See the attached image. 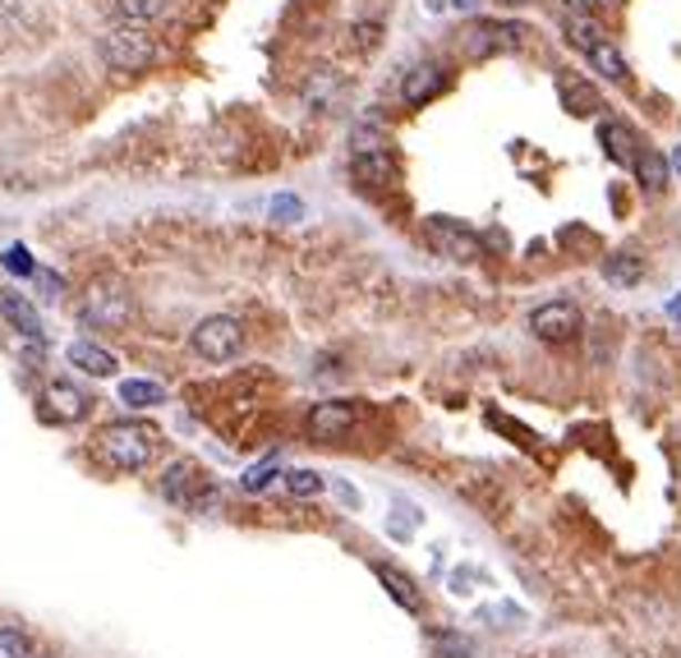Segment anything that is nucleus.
<instances>
[{
    "label": "nucleus",
    "instance_id": "nucleus-1",
    "mask_svg": "<svg viewBox=\"0 0 681 658\" xmlns=\"http://www.w3.org/2000/svg\"><path fill=\"white\" fill-rule=\"evenodd\" d=\"M162 452V428L148 424V419H115L98 433V456L111 469H125V475H139L157 460Z\"/></svg>",
    "mask_w": 681,
    "mask_h": 658
},
{
    "label": "nucleus",
    "instance_id": "nucleus-2",
    "mask_svg": "<svg viewBox=\"0 0 681 658\" xmlns=\"http://www.w3.org/2000/svg\"><path fill=\"white\" fill-rule=\"evenodd\" d=\"M162 497L184 512H212L216 503H222V488H216L207 475H203V465L199 460H175L166 465V475H162Z\"/></svg>",
    "mask_w": 681,
    "mask_h": 658
},
{
    "label": "nucleus",
    "instance_id": "nucleus-3",
    "mask_svg": "<svg viewBox=\"0 0 681 658\" xmlns=\"http://www.w3.org/2000/svg\"><path fill=\"white\" fill-rule=\"evenodd\" d=\"M244 341H250V336H244L240 318H231V313H212V318H203L190 332L194 355L207 360V364H231V360H240L244 355Z\"/></svg>",
    "mask_w": 681,
    "mask_h": 658
},
{
    "label": "nucleus",
    "instance_id": "nucleus-4",
    "mask_svg": "<svg viewBox=\"0 0 681 658\" xmlns=\"http://www.w3.org/2000/svg\"><path fill=\"white\" fill-rule=\"evenodd\" d=\"M130 295L115 286V281H92V286L79 295V323L83 327H98V332H115L130 323Z\"/></svg>",
    "mask_w": 681,
    "mask_h": 658
},
{
    "label": "nucleus",
    "instance_id": "nucleus-5",
    "mask_svg": "<svg viewBox=\"0 0 681 658\" xmlns=\"http://www.w3.org/2000/svg\"><path fill=\"white\" fill-rule=\"evenodd\" d=\"M98 55L115 74H139L157 60V42H152L143 28H111V33L98 42Z\"/></svg>",
    "mask_w": 681,
    "mask_h": 658
},
{
    "label": "nucleus",
    "instance_id": "nucleus-6",
    "mask_svg": "<svg viewBox=\"0 0 681 658\" xmlns=\"http://www.w3.org/2000/svg\"><path fill=\"white\" fill-rule=\"evenodd\" d=\"M424 235H428V244L438 249L443 259H451V263H479V259H484V240H479L470 226L451 222V216H428Z\"/></svg>",
    "mask_w": 681,
    "mask_h": 658
},
{
    "label": "nucleus",
    "instance_id": "nucleus-7",
    "mask_svg": "<svg viewBox=\"0 0 681 658\" xmlns=\"http://www.w3.org/2000/svg\"><path fill=\"white\" fill-rule=\"evenodd\" d=\"M580 327H585V318H580V308L571 300H548V304H539L530 313V332L539 341H548V346H567V341L580 336Z\"/></svg>",
    "mask_w": 681,
    "mask_h": 658
},
{
    "label": "nucleus",
    "instance_id": "nucleus-8",
    "mask_svg": "<svg viewBox=\"0 0 681 658\" xmlns=\"http://www.w3.org/2000/svg\"><path fill=\"white\" fill-rule=\"evenodd\" d=\"M359 424V405L355 401H318L314 411H308L304 428L314 443H340L350 428Z\"/></svg>",
    "mask_w": 681,
    "mask_h": 658
},
{
    "label": "nucleus",
    "instance_id": "nucleus-9",
    "mask_svg": "<svg viewBox=\"0 0 681 658\" xmlns=\"http://www.w3.org/2000/svg\"><path fill=\"white\" fill-rule=\"evenodd\" d=\"M525 38H530V28H525V23L479 19V23H470L466 47H470V55H498V51H520V47H525Z\"/></svg>",
    "mask_w": 681,
    "mask_h": 658
},
{
    "label": "nucleus",
    "instance_id": "nucleus-10",
    "mask_svg": "<svg viewBox=\"0 0 681 658\" xmlns=\"http://www.w3.org/2000/svg\"><path fill=\"white\" fill-rule=\"evenodd\" d=\"M447 88V70L438 65V60H419V65L400 79V102H406L410 111H419V107H428L438 92Z\"/></svg>",
    "mask_w": 681,
    "mask_h": 658
},
{
    "label": "nucleus",
    "instance_id": "nucleus-11",
    "mask_svg": "<svg viewBox=\"0 0 681 658\" xmlns=\"http://www.w3.org/2000/svg\"><path fill=\"white\" fill-rule=\"evenodd\" d=\"M0 313H6V323H10L19 336H28V341H42V336H47V327H42V318H38V304L23 300L19 291H0Z\"/></svg>",
    "mask_w": 681,
    "mask_h": 658
},
{
    "label": "nucleus",
    "instance_id": "nucleus-12",
    "mask_svg": "<svg viewBox=\"0 0 681 658\" xmlns=\"http://www.w3.org/2000/svg\"><path fill=\"white\" fill-rule=\"evenodd\" d=\"M42 405H51V415H60V419H83L92 401H88V392L74 387L70 378H51V383L42 387Z\"/></svg>",
    "mask_w": 681,
    "mask_h": 658
},
{
    "label": "nucleus",
    "instance_id": "nucleus-13",
    "mask_svg": "<svg viewBox=\"0 0 681 658\" xmlns=\"http://www.w3.org/2000/svg\"><path fill=\"white\" fill-rule=\"evenodd\" d=\"M350 175L359 184H368V190H387V184L396 180V162H392L387 148H378V152H355L350 156Z\"/></svg>",
    "mask_w": 681,
    "mask_h": 658
},
{
    "label": "nucleus",
    "instance_id": "nucleus-14",
    "mask_svg": "<svg viewBox=\"0 0 681 658\" xmlns=\"http://www.w3.org/2000/svg\"><path fill=\"white\" fill-rule=\"evenodd\" d=\"M557 98H562V107L571 111V115H599L603 111V102H599V92L585 83L580 74H557Z\"/></svg>",
    "mask_w": 681,
    "mask_h": 658
},
{
    "label": "nucleus",
    "instance_id": "nucleus-15",
    "mask_svg": "<svg viewBox=\"0 0 681 658\" xmlns=\"http://www.w3.org/2000/svg\"><path fill=\"white\" fill-rule=\"evenodd\" d=\"M65 360H70L79 373H88V378H111V373L120 368V364H115V355H111V351H102L98 341H70Z\"/></svg>",
    "mask_w": 681,
    "mask_h": 658
},
{
    "label": "nucleus",
    "instance_id": "nucleus-16",
    "mask_svg": "<svg viewBox=\"0 0 681 658\" xmlns=\"http://www.w3.org/2000/svg\"><path fill=\"white\" fill-rule=\"evenodd\" d=\"M340 92H346V83H340L336 70H314V74H308V83L299 88V98H304L308 111H332L340 102Z\"/></svg>",
    "mask_w": 681,
    "mask_h": 658
},
{
    "label": "nucleus",
    "instance_id": "nucleus-17",
    "mask_svg": "<svg viewBox=\"0 0 681 658\" xmlns=\"http://www.w3.org/2000/svg\"><path fill=\"white\" fill-rule=\"evenodd\" d=\"M599 143H603V152L612 156V162H622V166H631V162H636V152H640L636 130H631V124H622V120L599 124Z\"/></svg>",
    "mask_w": 681,
    "mask_h": 658
},
{
    "label": "nucleus",
    "instance_id": "nucleus-18",
    "mask_svg": "<svg viewBox=\"0 0 681 658\" xmlns=\"http://www.w3.org/2000/svg\"><path fill=\"white\" fill-rule=\"evenodd\" d=\"M562 33H567V42H571L576 51H594L599 42H608L603 23H599L594 14H585V10H567V19H562Z\"/></svg>",
    "mask_w": 681,
    "mask_h": 658
},
{
    "label": "nucleus",
    "instance_id": "nucleus-19",
    "mask_svg": "<svg viewBox=\"0 0 681 658\" xmlns=\"http://www.w3.org/2000/svg\"><path fill=\"white\" fill-rule=\"evenodd\" d=\"M374 576L383 580V589H387L406 613H424V599H419V589H415V580H410L406 571H396V567H387V561H378Z\"/></svg>",
    "mask_w": 681,
    "mask_h": 658
},
{
    "label": "nucleus",
    "instance_id": "nucleus-20",
    "mask_svg": "<svg viewBox=\"0 0 681 658\" xmlns=\"http://www.w3.org/2000/svg\"><path fill=\"white\" fill-rule=\"evenodd\" d=\"M636 175H640V184L649 194H663L668 190V162H663V152H654V148H644V152H636Z\"/></svg>",
    "mask_w": 681,
    "mask_h": 658
},
{
    "label": "nucleus",
    "instance_id": "nucleus-21",
    "mask_svg": "<svg viewBox=\"0 0 681 658\" xmlns=\"http://www.w3.org/2000/svg\"><path fill=\"white\" fill-rule=\"evenodd\" d=\"M120 401L134 405V411H148V405H162L166 401V387L152 383V378H130V383H120Z\"/></svg>",
    "mask_w": 681,
    "mask_h": 658
},
{
    "label": "nucleus",
    "instance_id": "nucleus-22",
    "mask_svg": "<svg viewBox=\"0 0 681 658\" xmlns=\"http://www.w3.org/2000/svg\"><path fill=\"white\" fill-rule=\"evenodd\" d=\"M585 55H590V65H594L599 74H608L612 83H627V79H631V70H627V60H622V51H617L612 42H599L594 51H585Z\"/></svg>",
    "mask_w": 681,
    "mask_h": 658
},
{
    "label": "nucleus",
    "instance_id": "nucleus-23",
    "mask_svg": "<svg viewBox=\"0 0 681 658\" xmlns=\"http://www.w3.org/2000/svg\"><path fill=\"white\" fill-rule=\"evenodd\" d=\"M603 276L612 281V286H636V281L644 276V259H636V254H608L603 259Z\"/></svg>",
    "mask_w": 681,
    "mask_h": 658
},
{
    "label": "nucleus",
    "instance_id": "nucleus-24",
    "mask_svg": "<svg viewBox=\"0 0 681 658\" xmlns=\"http://www.w3.org/2000/svg\"><path fill=\"white\" fill-rule=\"evenodd\" d=\"M166 6L171 0H115V14L125 23H152V19L166 14Z\"/></svg>",
    "mask_w": 681,
    "mask_h": 658
},
{
    "label": "nucleus",
    "instance_id": "nucleus-25",
    "mask_svg": "<svg viewBox=\"0 0 681 658\" xmlns=\"http://www.w3.org/2000/svg\"><path fill=\"white\" fill-rule=\"evenodd\" d=\"M282 484H286L291 497H318V493L327 488V479L318 475V469H286Z\"/></svg>",
    "mask_w": 681,
    "mask_h": 658
},
{
    "label": "nucleus",
    "instance_id": "nucleus-26",
    "mask_svg": "<svg viewBox=\"0 0 681 658\" xmlns=\"http://www.w3.org/2000/svg\"><path fill=\"white\" fill-rule=\"evenodd\" d=\"M0 654H10V658H38V645L28 640L19 626H0Z\"/></svg>",
    "mask_w": 681,
    "mask_h": 658
},
{
    "label": "nucleus",
    "instance_id": "nucleus-27",
    "mask_svg": "<svg viewBox=\"0 0 681 658\" xmlns=\"http://www.w3.org/2000/svg\"><path fill=\"white\" fill-rule=\"evenodd\" d=\"M272 479H282V469H276V460H263V465H254V469H244V475H240V488H244V493H263V488H272Z\"/></svg>",
    "mask_w": 681,
    "mask_h": 658
},
{
    "label": "nucleus",
    "instance_id": "nucleus-28",
    "mask_svg": "<svg viewBox=\"0 0 681 658\" xmlns=\"http://www.w3.org/2000/svg\"><path fill=\"white\" fill-rule=\"evenodd\" d=\"M419 507H410V503H396V520H392V535L396 539H410L415 535V529H419Z\"/></svg>",
    "mask_w": 681,
    "mask_h": 658
},
{
    "label": "nucleus",
    "instance_id": "nucleus-29",
    "mask_svg": "<svg viewBox=\"0 0 681 658\" xmlns=\"http://www.w3.org/2000/svg\"><path fill=\"white\" fill-rule=\"evenodd\" d=\"M33 286H38L42 300H51V304H55V300H65V281H60L51 267H33Z\"/></svg>",
    "mask_w": 681,
    "mask_h": 658
},
{
    "label": "nucleus",
    "instance_id": "nucleus-30",
    "mask_svg": "<svg viewBox=\"0 0 681 658\" xmlns=\"http://www.w3.org/2000/svg\"><path fill=\"white\" fill-rule=\"evenodd\" d=\"M0 263H6V272H14V276H33V254H28V249L23 244H10L6 249V259H0Z\"/></svg>",
    "mask_w": 681,
    "mask_h": 658
},
{
    "label": "nucleus",
    "instance_id": "nucleus-31",
    "mask_svg": "<svg viewBox=\"0 0 681 658\" xmlns=\"http://www.w3.org/2000/svg\"><path fill=\"white\" fill-rule=\"evenodd\" d=\"M299 216H304V203L295 194L272 199V222H299Z\"/></svg>",
    "mask_w": 681,
    "mask_h": 658
},
{
    "label": "nucleus",
    "instance_id": "nucleus-32",
    "mask_svg": "<svg viewBox=\"0 0 681 658\" xmlns=\"http://www.w3.org/2000/svg\"><path fill=\"white\" fill-rule=\"evenodd\" d=\"M383 38V23H355V47L359 51H374Z\"/></svg>",
    "mask_w": 681,
    "mask_h": 658
},
{
    "label": "nucleus",
    "instance_id": "nucleus-33",
    "mask_svg": "<svg viewBox=\"0 0 681 658\" xmlns=\"http://www.w3.org/2000/svg\"><path fill=\"white\" fill-rule=\"evenodd\" d=\"M438 654H443V658H470V640H460V636H438Z\"/></svg>",
    "mask_w": 681,
    "mask_h": 658
},
{
    "label": "nucleus",
    "instance_id": "nucleus-34",
    "mask_svg": "<svg viewBox=\"0 0 681 658\" xmlns=\"http://www.w3.org/2000/svg\"><path fill=\"white\" fill-rule=\"evenodd\" d=\"M332 493L340 497V503H346V507H359V493L346 484V479H332Z\"/></svg>",
    "mask_w": 681,
    "mask_h": 658
},
{
    "label": "nucleus",
    "instance_id": "nucleus-35",
    "mask_svg": "<svg viewBox=\"0 0 681 658\" xmlns=\"http://www.w3.org/2000/svg\"><path fill=\"white\" fill-rule=\"evenodd\" d=\"M672 171H677V175H681V143H677V148H672Z\"/></svg>",
    "mask_w": 681,
    "mask_h": 658
},
{
    "label": "nucleus",
    "instance_id": "nucleus-36",
    "mask_svg": "<svg viewBox=\"0 0 681 658\" xmlns=\"http://www.w3.org/2000/svg\"><path fill=\"white\" fill-rule=\"evenodd\" d=\"M668 313H672V318H681V295H677V300L668 304Z\"/></svg>",
    "mask_w": 681,
    "mask_h": 658
},
{
    "label": "nucleus",
    "instance_id": "nucleus-37",
    "mask_svg": "<svg viewBox=\"0 0 681 658\" xmlns=\"http://www.w3.org/2000/svg\"><path fill=\"white\" fill-rule=\"evenodd\" d=\"M502 6H535V0H502Z\"/></svg>",
    "mask_w": 681,
    "mask_h": 658
},
{
    "label": "nucleus",
    "instance_id": "nucleus-38",
    "mask_svg": "<svg viewBox=\"0 0 681 658\" xmlns=\"http://www.w3.org/2000/svg\"><path fill=\"white\" fill-rule=\"evenodd\" d=\"M456 6H475V0H456Z\"/></svg>",
    "mask_w": 681,
    "mask_h": 658
}]
</instances>
